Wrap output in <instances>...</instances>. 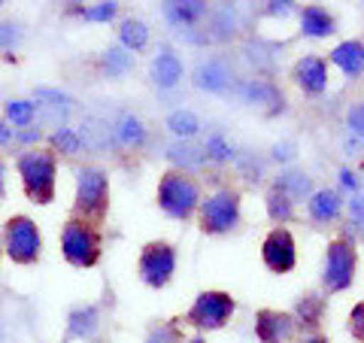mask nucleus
<instances>
[{
  "label": "nucleus",
  "instance_id": "9",
  "mask_svg": "<svg viewBox=\"0 0 364 343\" xmlns=\"http://www.w3.org/2000/svg\"><path fill=\"white\" fill-rule=\"evenodd\" d=\"M355 268H358V253L346 240H331L325 249V270H322V285L331 295L346 292L355 283Z\"/></svg>",
  "mask_w": 364,
  "mask_h": 343
},
{
  "label": "nucleus",
  "instance_id": "51",
  "mask_svg": "<svg viewBox=\"0 0 364 343\" xmlns=\"http://www.w3.org/2000/svg\"><path fill=\"white\" fill-rule=\"evenodd\" d=\"M0 6H4V0H0Z\"/></svg>",
  "mask_w": 364,
  "mask_h": 343
},
{
  "label": "nucleus",
  "instance_id": "3",
  "mask_svg": "<svg viewBox=\"0 0 364 343\" xmlns=\"http://www.w3.org/2000/svg\"><path fill=\"white\" fill-rule=\"evenodd\" d=\"M155 201L170 219L186 222L200 207V186L195 182V176L182 174V170H167L161 176V182H158Z\"/></svg>",
  "mask_w": 364,
  "mask_h": 343
},
{
  "label": "nucleus",
  "instance_id": "39",
  "mask_svg": "<svg viewBox=\"0 0 364 343\" xmlns=\"http://www.w3.org/2000/svg\"><path fill=\"white\" fill-rule=\"evenodd\" d=\"M349 331L358 340H364V301H358L355 307H352V313H349Z\"/></svg>",
  "mask_w": 364,
  "mask_h": 343
},
{
  "label": "nucleus",
  "instance_id": "14",
  "mask_svg": "<svg viewBox=\"0 0 364 343\" xmlns=\"http://www.w3.org/2000/svg\"><path fill=\"white\" fill-rule=\"evenodd\" d=\"M109 128H112V140L124 146V149H140V146H146V140H149L146 122L140 116H134V112H122Z\"/></svg>",
  "mask_w": 364,
  "mask_h": 343
},
{
  "label": "nucleus",
  "instance_id": "45",
  "mask_svg": "<svg viewBox=\"0 0 364 343\" xmlns=\"http://www.w3.org/2000/svg\"><path fill=\"white\" fill-rule=\"evenodd\" d=\"M4 198H6V164L0 162V204H4Z\"/></svg>",
  "mask_w": 364,
  "mask_h": 343
},
{
  "label": "nucleus",
  "instance_id": "43",
  "mask_svg": "<svg viewBox=\"0 0 364 343\" xmlns=\"http://www.w3.org/2000/svg\"><path fill=\"white\" fill-rule=\"evenodd\" d=\"M294 4H267V13L270 16H289Z\"/></svg>",
  "mask_w": 364,
  "mask_h": 343
},
{
  "label": "nucleus",
  "instance_id": "4",
  "mask_svg": "<svg viewBox=\"0 0 364 343\" xmlns=\"http://www.w3.org/2000/svg\"><path fill=\"white\" fill-rule=\"evenodd\" d=\"M100 249H104V243H100L97 225L79 219V216H70L61 225V255L70 268H95L100 261Z\"/></svg>",
  "mask_w": 364,
  "mask_h": 343
},
{
  "label": "nucleus",
  "instance_id": "21",
  "mask_svg": "<svg viewBox=\"0 0 364 343\" xmlns=\"http://www.w3.org/2000/svg\"><path fill=\"white\" fill-rule=\"evenodd\" d=\"M195 85L203 91H225L231 85V70L222 64V61H207L198 67L195 73Z\"/></svg>",
  "mask_w": 364,
  "mask_h": 343
},
{
  "label": "nucleus",
  "instance_id": "1",
  "mask_svg": "<svg viewBox=\"0 0 364 343\" xmlns=\"http://www.w3.org/2000/svg\"><path fill=\"white\" fill-rule=\"evenodd\" d=\"M18 167V179L25 189L28 201L33 204H52L55 201V189H58V158L49 149H28L16 158Z\"/></svg>",
  "mask_w": 364,
  "mask_h": 343
},
{
  "label": "nucleus",
  "instance_id": "31",
  "mask_svg": "<svg viewBox=\"0 0 364 343\" xmlns=\"http://www.w3.org/2000/svg\"><path fill=\"white\" fill-rule=\"evenodd\" d=\"M33 116H37V104L33 100H6V119L9 125H16V128H31V122Z\"/></svg>",
  "mask_w": 364,
  "mask_h": 343
},
{
  "label": "nucleus",
  "instance_id": "15",
  "mask_svg": "<svg viewBox=\"0 0 364 343\" xmlns=\"http://www.w3.org/2000/svg\"><path fill=\"white\" fill-rule=\"evenodd\" d=\"M149 73H152V83L158 88H173V85H179L182 83V61H179V55L173 49H161L152 58Z\"/></svg>",
  "mask_w": 364,
  "mask_h": 343
},
{
  "label": "nucleus",
  "instance_id": "26",
  "mask_svg": "<svg viewBox=\"0 0 364 343\" xmlns=\"http://www.w3.org/2000/svg\"><path fill=\"white\" fill-rule=\"evenodd\" d=\"M134 67V55L124 52L122 46H112V49H107L104 55H100V70H104L107 76H124Z\"/></svg>",
  "mask_w": 364,
  "mask_h": 343
},
{
  "label": "nucleus",
  "instance_id": "28",
  "mask_svg": "<svg viewBox=\"0 0 364 343\" xmlns=\"http://www.w3.org/2000/svg\"><path fill=\"white\" fill-rule=\"evenodd\" d=\"M277 186L286 191L291 201H304V198H310V194H313L310 176L301 174V170H289V174H282V176L277 179Z\"/></svg>",
  "mask_w": 364,
  "mask_h": 343
},
{
  "label": "nucleus",
  "instance_id": "23",
  "mask_svg": "<svg viewBox=\"0 0 364 343\" xmlns=\"http://www.w3.org/2000/svg\"><path fill=\"white\" fill-rule=\"evenodd\" d=\"M119 43L124 52H143L146 46H149V28H146V21L140 19H124L122 28H119Z\"/></svg>",
  "mask_w": 364,
  "mask_h": 343
},
{
  "label": "nucleus",
  "instance_id": "50",
  "mask_svg": "<svg viewBox=\"0 0 364 343\" xmlns=\"http://www.w3.org/2000/svg\"><path fill=\"white\" fill-rule=\"evenodd\" d=\"M0 253H4V243H0Z\"/></svg>",
  "mask_w": 364,
  "mask_h": 343
},
{
  "label": "nucleus",
  "instance_id": "19",
  "mask_svg": "<svg viewBox=\"0 0 364 343\" xmlns=\"http://www.w3.org/2000/svg\"><path fill=\"white\" fill-rule=\"evenodd\" d=\"M340 207H343V201H340V194L331 191V189H318L310 194V201H306V210L316 222H331L340 216Z\"/></svg>",
  "mask_w": 364,
  "mask_h": 343
},
{
  "label": "nucleus",
  "instance_id": "34",
  "mask_svg": "<svg viewBox=\"0 0 364 343\" xmlns=\"http://www.w3.org/2000/svg\"><path fill=\"white\" fill-rule=\"evenodd\" d=\"M203 155L210 158V162H231L234 158V149H231V143L225 140V137H219V134H213L207 143H203Z\"/></svg>",
  "mask_w": 364,
  "mask_h": 343
},
{
  "label": "nucleus",
  "instance_id": "36",
  "mask_svg": "<svg viewBox=\"0 0 364 343\" xmlns=\"http://www.w3.org/2000/svg\"><path fill=\"white\" fill-rule=\"evenodd\" d=\"M119 13V4H95V6H85L82 9V19L85 21H100V25H107L112 21Z\"/></svg>",
  "mask_w": 364,
  "mask_h": 343
},
{
  "label": "nucleus",
  "instance_id": "5",
  "mask_svg": "<svg viewBox=\"0 0 364 343\" xmlns=\"http://www.w3.org/2000/svg\"><path fill=\"white\" fill-rule=\"evenodd\" d=\"M0 243H4V253L13 265H37L43 258V234L40 225L31 219V216L18 213L9 216L4 222V234H0Z\"/></svg>",
  "mask_w": 364,
  "mask_h": 343
},
{
  "label": "nucleus",
  "instance_id": "7",
  "mask_svg": "<svg viewBox=\"0 0 364 343\" xmlns=\"http://www.w3.org/2000/svg\"><path fill=\"white\" fill-rule=\"evenodd\" d=\"M234 310H237V301L231 298V295L219 292V289H210V292L198 295L182 322L195 325L200 331H219V328H225L228 322H231Z\"/></svg>",
  "mask_w": 364,
  "mask_h": 343
},
{
  "label": "nucleus",
  "instance_id": "8",
  "mask_svg": "<svg viewBox=\"0 0 364 343\" xmlns=\"http://www.w3.org/2000/svg\"><path fill=\"white\" fill-rule=\"evenodd\" d=\"M136 273L149 289H164L176 273V249L167 240H149L136 258Z\"/></svg>",
  "mask_w": 364,
  "mask_h": 343
},
{
  "label": "nucleus",
  "instance_id": "20",
  "mask_svg": "<svg viewBox=\"0 0 364 343\" xmlns=\"http://www.w3.org/2000/svg\"><path fill=\"white\" fill-rule=\"evenodd\" d=\"M334 19L328 16V9L322 6H304L301 13V31L304 37H313V40H322V37H331L334 33Z\"/></svg>",
  "mask_w": 364,
  "mask_h": 343
},
{
  "label": "nucleus",
  "instance_id": "44",
  "mask_svg": "<svg viewBox=\"0 0 364 343\" xmlns=\"http://www.w3.org/2000/svg\"><path fill=\"white\" fill-rule=\"evenodd\" d=\"M340 179H343L346 189H352V191L358 189V179H355V174H352V170H343V174H340Z\"/></svg>",
  "mask_w": 364,
  "mask_h": 343
},
{
  "label": "nucleus",
  "instance_id": "29",
  "mask_svg": "<svg viewBox=\"0 0 364 343\" xmlns=\"http://www.w3.org/2000/svg\"><path fill=\"white\" fill-rule=\"evenodd\" d=\"M52 152H61V155H67V158L79 155V152H82V140H79V131L61 125V128L52 134Z\"/></svg>",
  "mask_w": 364,
  "mask_h": 343
},
{
  "label": "nucleus",
  "instance_id": "13",
  "mask_svg": "<svg viewBox=\"0 0 364 343\" xmlns=\"http://www.w3.org/2000/svg\"><path fill=\"white\" fill-rule=\"evenodd\" d=\"M100 328V310L95 304H79L67 313V331H64V340H91Z\"/></svg>",
  "mask_w": 364,
  "mask_h": 343
},
{
  "label": "nucleus",
  "instance_id": "12",
  "mask_svg": "<svg viewBox=\"0 0 364 343\" xmlns=\"http://www.w3.org/2000/svg\"><path fill=\"white\" fill-rule=\"evenodd\" d=\"M291 79L304 95H322L328 88V64L318 55H304V58L294 64Z\"/></svg>",
  "mask_w": 364,
  "mask_h": 343
},
{
  "label": "nucleus",
  "instance_id": "16",
  "mask_svg": "<svg viewBox=\"0 0 364 343\" xmlns=\"http://www.w3.org/2000/svg\"><path fill=\"white\" fill-rule=\"evenodd\" d=\"M331 64L340 67V70H343L349 79L361 76V73H364V43H361V40H346V43L334 46Z\"/></svg>",
  "mask_w": 364,
  "mask_h": 343
},
{
  "label": "nucleus",
  "instance_id": "11",
  "mask_svg": "<svg viewBox=\"0 0 364 343\" xmlns=\"http://www.w3.org/2000/svg\"><path fill=\"white\" fill-rule=\"evenodd\" d=\"M298 331V319L282 310H258L255 316V337L261 343H291Z\"/></svg>",
  "mask_w": 364,
  "mask_h": 343
},
{
  "label": "nucleus",
  "instance_id": "33",
  "mask_svg": "<svg viewBox=\"0 0 364 343\" xmlns=\"http://www.w3.org/2000/svg\"><path fill=\"white\" fill-rule=\"evenodd\" d=\"M322 310H325V301L318 295H306V298L298 304V316H301V325L306 328H316L322 322Z\"/></svg>",
  "mask_w": 364,
  "mask_h": 343
},
{
  "label": "nucleus",
  "instance_id": "48",
  "mask_svg": "<svg viewBox=\"0 0 364 343\" xmlns=\"http://www.w3.org/2000/svg\"><path fill=\"white\" fill-rule=\"evenodd\" d=\"M4 337H6V325H4V319H0V343H4Z\"/></svg>",
  "mask_w": 364,
  "mask_h": 343
},
{
  "label": "nucleus",
  "instance_id": "32",
  "mask_svg": "<svg viewBox=\"0 0 364 343\" xmlns=\"http://www.w3.org/2000/svg\"><path fill=\"white\" fill-rule=\"evenodd\" d=\"M234 28H237L234 9L231 6L215 9V13H213V33H210V37L213 40H228V37H234Z\"/></svg>",
  "mask_w": 364,
  "mask_h": 343
},
{
  "label": "nucleus",
  "instance_id": "24",
  "mask_svg": "<svg viewBox=\"0 0 364 343\" xmlns=\"http://www.w3.org/2000/svg\"><path fill=\"white\" fill-rule=\"evenodd\" d=\"M167 158L173 164L182 167V174H188V170H195V167H200L203 162H207L203 149H198V146H191V143H173V146H167Z\"/></svg>",
  "mask_w": 364,
  "mask_h": 343
},
{
  "label": "nucleus",
  "instance_id": "30",
  "mask_svg": "<svg viewBox=\"0 0 364 343\" xmlns=\"http://www.w3.org/2000/svg\"><path fill=\"white\" fill-rule=\"evenodd\" d=\"M167 128L173 131L176 137H182V140H188V137L198 134L200 122H198V116L191 110H176V112H170L167 116Z\"/></svg>",
  "mask_w": 364,
  "mask_h": 343
},
{
  "label": "nucleus",
  "instance_id": "25",
  "mask_svg": "<svg viewBox=\"0 0 364 343\" xmlns=\"http://www.w3.org/2000/svg\"><path fill=\"white\" fill-rule=\"evenodd\" d=\"M264 204H267V216H270L273 222H277V228H279L282 222H289L291 216H294V201H291L279 186H273V189L267 191V201H264Z\"/></svg>",
  "mask_w": 364,
  "mask_h": 343
},
{
  "label": "nucleus",
  "instance_id": "49",
  "mask_svg": "<svg viewBox=\"0 0 364 343\" xmlns=\"http://www.w3.org/2000/svg\"><path fill=\"white\" fill-rule=\"evenodd\" d=\"M182 343H207L203 337H188V340H182Z\"/></svg>",
  "mask_w": 364,
  "mask_h": 343
},
{
  "label": "nucleus",
  "instance_id": "41",
  "mask_svg": "<svg viewBox=\"0 0 364 343\" xmlns=\"http://www.w3.org/2000/svg\"><path fill=\"white\" fill-rule=\"evenodd\" d=\"M294 155H298L294 152V143H277L273 146V158H277V162H291Z\"/></svg>",
  "mask_w": 364,
  "mask_h": 343
},
{
  "label": "nucleus",
  "instance_id": "47",
  "mask_svg": "<svg viewBox=\"0 0 364 343\" xmlns=\"http://www.w3.org/2000/svg\"><path fill=\"white\" fill-rule=\"evenodd\" d=\"M301 343H328V337H322V334H313V337H304Z\"/></svg>",
  "mask_w": 364,
  "mask_h": 343
},
{
  "label": "nucleus",
  "instance_id": "46",
  "mask_svg": "<svg viewBox=\"0 0 364 343\" xmlns=\"http://www.w3.org/2000/svg\"><path fill=\"white\" fill-rule=\"evenodd\" d=\"M352 213H355L358 219H364V198H352Z\"/></svg>",
  "mask_w": 364,
  "mask_h": 343
},
{
  "label": "nucleus",
  "instance_id": "38",
  "mask_svg": "<svg viewBox=\"0 0 364 343\" xmlns=\"http://www.w3.org/2000/svg\"><path fill=\"white\" fill-rule=\"evenodd\" d=\"M146 343H182V340H179V331L173 325H158L155 331H149Z\"/></svg>",
  "mask_w": 364,
  "mask_h": 343
},
{
  "label": "nucleus",
  "instance_id": "2",
  "mask_svg": "<svg viewBox=\"0 0 364 343\" xmlns=\"http://www.w3.org/2000/svg\"><path fill=\"white\" fill-rule=\"evenodd\" d=\"M73 210L79 219L100 225L109 213V174L97 164H85L76 170V198Z\"/></svg>",
  "mask_w": 364,
  "mask_h": 343
},
{
  "label": "nucleus",
  "instance_id": "6",
  "mask_svg": "<svg viewBox=\"0 0 364 343\" xmlns=\"http://www.w3.org/2000/svg\"><path fill=\"white\" fill-rule=\"evenodd\" d=\"M198 225L203 234H228L240 225V191L222 189L200 201Z\"/></svg>",
  "mask_w": 364,
  "mask_h": 343
},
{
  "label": "nucleus",
  "instance_id": "22",
  "mask_svg": "<svg viewBox=\"0 0 364 343\" xmlns=\"http://www.w3.org/2000/svg\"><path fill=\"white\" fill-rule=\"evenodd\" d=\"M79 140H82V146L91 149V152H104V149H109V143H112V128L107 122L85 119L82 128H79Z\"/></svg>",
  "mask_w": 364,
  "mask_h": 343
},
{
  "label": "nucleus",
  "instance_id": "18",
  "mask_svg": "<svg viewBox=\"0 0 364 343\" xmlns=\"http://www.w3.org/2000/svg\"><path fill=\"white\" fill-rule=\"evenodd\" d=\"M234 91L246 100V104H279V110H282V95L277 91V85L267 83V79H246V83L234 85Z\"/></svg>",
  "mask_w": 364,
  "mask_h": 343
},
{
  "label": "nucleus",
  "instance_id": "17",
  "mask_svg": "<svg viewBox=\"0 0 364 343\" xmlns=\"http://www.w3.org/2000/svg\"><path fill=\"white\" fill-rule=\"evenodd\" d=\"M164 16H167V21L173 28L188 31V28H195L203 16H207V4H200V0H186V4H164Z\"/></svg>",
  "mask_w": 364,
  "mask_h": 343
},
{
  "label": "nucleus",
  "instance_id": "35",
  "mask_svg": "<svg viewBox=\"0 0 364 343\" xmlns=\"http://www.w3.org/2000/svg\"><path fill=\"white\" fill-rule=\"evenodd\" d=\"M21 40H25V31H21L18 21H0V49L13 52V49H18Z\"/></svg>",
  "mask_w": 364,
  "mask_h": 343
},
{
  "label": "nucleus",
  "instance_id": "27",
  "mask_svg": "<svg viewBox=\"0 0 364 343\" xmlns=\"http://www.w3.org/2000/svg\"><path fill=\"white\" fill-rule=\"evenodd\" d=\"M33 100H40V107L52 110L55 116H61V122H64L67 112L73 110V97L64 95V91H58V88H37L33 91Z\"/></svg>",
  "mask_w": 364,
  "mask_h": 343
},
{
  "label": "nucleus",
  "instance_id": "10",
  "mask_svg": "<svg viewBox=\"0 0 364 343\" xmlns=\"http://www.w3.org/2000/svg\"><path fill=\"white\" fill-rule=\"evenodd\" d=\"M261 261L270 273H289L298 265V246L289 228H273L261 243Z\"/></svg>",
  "mask_w": 364,
  "mask_h": 343
},
{
  "label": "nucleus",
  "instance_id": "42",
  "mask_svg": "<svg viewBox=\"0 0 364 343\" xmlns=\"http://www.w3.org/2000/svg\"><path fill=\"white\" fill-rule=\"evenodd\" d=\"M16 140V131H13V125L9 122H0V149H6L9 143Z\"/></svg>",
  "mask_w": 364,
  "mask_h": 343
},
{
  "label": "nucleus",
  "instance_id": "40",
  "mask_svg": "<svg viewBox=\"0 0 364 343\" xmlns=\"http://www.w3.org/2000/svg\"><path fill=\"white\" fill-rule=\"evenodd\" d=\"M43 140V131L40 128H21V131H16V143H21V146H33V149H37V143Z\"/></svg>",
  "mask_w": 364,
  "mask_h": 343
},
{
  "label": "nucleus",
  "instance_id": "37",
  "mask_svg": "<svg viewBox=\"0 0 364 343\" xmlns=\"http://www.w3.org/2000/svg\"><path fill=\"white\" fill-rule=\"evenodd\" d=\"M346 125L352 134L364 137V100H358V104H352L349 112H346Z\"/></svg>",
  "mask_w": 364,
  "mask_h": 343
}]
</instances>
